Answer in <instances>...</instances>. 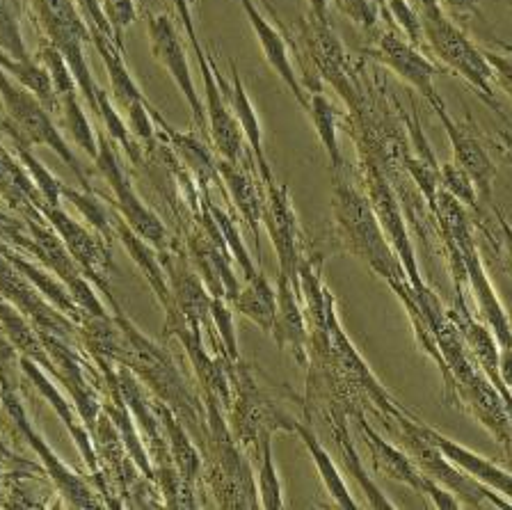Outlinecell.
<instances>
[{
  "label": "cell",
  "mask_w": 512,
  "mask_h": 510,
  "mask_svg": "<svg viewBox=\"0 0 512 510\" xmlns=\"http://www.w3.org/2000/svg\"><path fill=\"white\" fill-rule=\"evenodd\" d=\"M387 424L389 433L396 437V442L410 453L414 465L426 474L430 481H435L453 494L460 501V508H512L510 501L501 494H494L474 476L464 472L462 467L448 460L442 451L432 444L421 428V419H414L405 410L394 414H380Z\"/></svg>",
  "instance_id": "obj_1"
},
{
  "label": "cell",
  "mask_w": 512,
  "mask_h": 510,
  "mask_svg": "<svg viewBox=\"0 0 512 510\" xmlns=\"http://www.w3.org/2000/svg\"><path fill=\"white\" fill-rule=\"evenodd\" d=\"M421 28H423V42L428 49L437 55L442 65L453 71V74L462 76L474 90L478 97L483 99L487 106L501 113L499 97L494 92V69L487 60L485 51H480L471 39L455 26V23L446 17L444 10L435 12H419Z\"/></svg>",
  "instance_id": "obj_2"
},
{
  "label": "cell",
  "mask_w": 512,
  "mask_h": 510,
  "mask_svg": "<svg viewBox=\"0 0 512 510\" xmlns=\"http://www.w3.org/2000/svg\"><path fill=\"white\" fill-rule=\"evenodd\" d=\"M371 53L375 60H380L384 67L398 74L407 85H412L416 92H421V97L430 103L432 110L446 106L442 94L435 87L437 67L432 65L426 55H421L416 46L405 42L403 37H398L394 30L382 33Z\"/></svg>",
  "instance_id": "obj_3"
},
{
  "label": "cell",
  "mask_w": 512,
  "mask_h": 510,
  "mask_svg": "<svg viewBox=\"0 0 512 510\" xmlns=\"http://www.w3.org/2000/svg\"><path fill=\"white\" fill-rule=\"evenodd\" d=\"M268 199L263 202L261 220L272 236V245H275L279 257V270L282 277L295 282L298 280V266H300V252H298V220L288 202V188L275 186V181L266 183Z\"/></svg>",
  "instance_id": "obj_4"
},
{
  "label": "cell",
  "mask_w": 512,
  "mask_h": 510,
  "mask_svg": "<svg viewBox=\"0 0 512 510\" xmlns=\"http://www.w3.org/2000/svg\"><path fill=\"white\" fill-rule=\"evenodd\" d=\"M197 62L202 67L204 90H206V113H208V129H211L213 145L218 147L224 161L238 163L240 149H243V131L234 115V110L224 106V99L218 87V78L213 76V62L202 51V46H195Z\"/></svg>",
  "instance_id": "obj_5"
},
{
  "label": "cell",
  "mask_w": 512,
  "mask_h": 510,
  "mask_svg": "<svg viewBox=\"0 0 512 510\" xmlns=\"http://www.w3.org/2000/svg\"><path fill=\"white\" fill-rule=\"evenodd\" d=\"M149 35H151V49H154L158 62L167 69V74L172 76V81L183 92V97L188 99L192 115H195V122L202 126L206 122V115H204L206 108H202V101L197 97L195 83H192V76L188 69L186 53H183V46L179 42V37H176L172 21L167 19L165 14H160V17H151Z\"/></svg>",
  "instance_id": "obj_6"
},
{
  "label": "cell",
  "mask_w": 512,
  "mask_h": 510,
  "mask_svg": "<svg viewBox=\"0 0 512 510\" xmlns=\"http://www.w3.org/2000/svg\"><path fill=\"white\" fill-rule=\"evenodd\" d=\"M355 421H357L359 433H362L364 442L368 446V453H371V462H373L375 472L384 478H391V481H396V483H403V485H407V488H412L428 497L430 478L414 465L410 453L403 451L396 444L382 440V435L375 433L371 424H366L362 410L355 412Z\"/></svg>",
  "instance_id": "obj_7"
},
{
  "label": "cell",
  "mask_w": 512,
  "mask_h": 510,
  "mask_svg": "<svg viewBox=\"0 0 512 510\" xmlns=\"http://www.w3.org/2000/svg\"><path fill=\"white\" fill-rule=\"evenodd\" d=\"M437 117L442 119L448 142H451L455 163L464 167V172L469 174L471 181L478 190V202L480 204H492V183L496 177V167L492 163L490 154H487L485 147L471 135L469 131H464L460 124H455V119L448 115V108H439L435 110Z\"/></svg>",
  "instance_id": "obj_8"
},
{
  "label": "cell",
  "mask_w": 512,
  "mask_h": 510,
  "mask_svg": "<svg viewBox=\"0 0 512 510\" xmlns=\"http://www.w3.org/2000/svg\"><path fill=\"white\" fill-rule=\"evenodd\" d=\"M421 428H423V433H426L428 440L435 444L448 460L455 462L458 467H462L464 472L474 476L476 481H480L483 485H487V488L499 492L501 497H506L512 504V474L510 472L501 469L494 460L478 456L476 451L467 449V446H462L455 440H451V437L442 435L439 430L430 428L428 424H423V421H421Z\"/></svg>",
  "instance_id": "obj_9"
},
{
  "label": "cell",
  "mask_w": 512,
  "mask_h": 510,
  "mask_svg": "<svg viewBox=\"0 0 512 510\" xmlns=\"http://www.w3.org/2000/svg\"><path fill=\"white\" fill-rule=\"evenodd\" d=\"M240 5H243L247 19H250V26L254 28V35H256V39H259L261 51H263V55H266L268 65L275 69V74L288 85V90L295 94V99H298L304 108H309V97L302 92L298 76H295L291 58H288L284 37L279 35V30L270 26L268 19H263V14L256 10V5L252 3V0H240Z\"/></svg>",
  "instance_id": "obj_10"
},
{
  "label": "cell",
  "mask_w": 512,
  "mask_h": 510,
  "mask_svg": "<svg viewBox=\"0 0 512 510\" xmlns=\"http://www.w3.org/2000/svg\"><path fill=\"white\" fill-rule=\"evenodd\" d=\"M272 334L279 348L293 346L295 357L300 362L307 360V330H304V316L300 312L298 300L293 296V282L279 275V291H277V312L272 321Z\"/></svg>",
  "instance_id": "obj_11"
},
{
  "label": "cell",
  "mask_w": 512,
  "mask_h": 510,
  "mask_svg": "<svg viewBox=\"0 0 512 510\" xmlns=\"http://www.w3.org/2000/svg\"><path fill=\"white\" fill-rule=\"evenodd\" d=\"M99 165H101V170L108 174L112 186L117 188L119 199H122V206L126 209V215H128V220H131V225L138 229L144 238H149V241L156 247H163V238H165L163 225H160V222L156 220V215H151L147 209H144L138 199H135L131 190L124 186L122 170H119L115 156H112V151L106 147V142H101Z\"/></svg>",
  "instance_id": "obj_12"
},
{
  "label": "cell",
  "mask_w": 512,
  "mask_h": 510,
  "mask_svg": "<svg viewBox=\"0 0 512 510\" xmlns=\"http://www.w3.org/2000/svg\"><path fill=\"white\" fill-rule=\"evenodd\" d=\"M471 211H474L471 225L483 234L503 273H508L512 277V225L508 222L506 213H503L494 202L478 204L476 209Z\"/></svg>",
  "instance_id": "obj_13"
},
{
  "label": "cell",
  "mask_w": 512,
  "mask_h": 510,
  "mask_svg": "<svg viewBox=\"0 0 512 510\" xmlns=\"http://www.w3.org/2000/svg\"><path fill=\"white\" fill-rule=\"evenodd\" d=\"M295 430H298L300 440H302L304 446H307V449H309L311 458H314L316 467H318V474H320V481H323L327 494H330V497L334 499V504L339 506V508H350V510L359 508L357 501L350 497L348 485L343 483V478H341V474H339V469H336V465L332 462L330 453H327V451L323 449V444L318 442V437H316L314 433H311L309 428H304L302 424H295Z\"/></svg>",
  "instance_id": "obj_14"
},
{
  "label": "cell",
  "mask_w": 512,
  "mask_h": 510,
  "mask_svg": "<svg viewBox=\"0 0 512 510\" xmlns=\"http://www.w3.org/2000/svg\"><path fill=\"white\" fill-rule=\"evenodd\" d=\"M234 305L240 314L268 332L272 328V321H275L277 293L272 291L266 275L256 273L247 284V289L234 298Z\"/></svg>",
  "instance_id": "obj_15"
},
{
  "label": "cell",
  "mask_w": 512,
  "mask_h": 510,
  "mask_svg": "<svg viewBox=\"0 0 512 510\" xmlns=\"http://www.w3.org/2000/svg\"><path fill=\"white\" fill-rule=\"evenodd\" d=\"M229 97H231V106H234V115L240 124V131H243L247 140H250V145L256 154V163H259L261 179H263V183H272L270 167H268L266 156H263V138H261L259 119H256V110L252 106L250 97L245 94V87H243V81H240L236 67H234V87H231Z\"/></svg>",
  "instance_id": "obj_16"
},
{
  "label": "cell",
  "mask_w": 512,
  "mask_h": 510,
  "mask_svg": "<svg viewBox=\"0 0 512 510\" xmlns=\"http://www.w3.org/2000/svg\"><path fill=\"white\" fill-rule=\"evenodd\" d=\"M218 174L224 179V183H227L229 193H231V197H234L238 211L243 213V218L247 220V225H250L254 234L259 236V222H261L263 202L259 199V195H256L254 183L247 179V174L238 170V163L222 161L218 165Z\"/></svg>",
  "instance_id": "obj_17"
},
{
  "label": "cell",
  "mask_w": 512,
  "mask_h": 510,
  "mask_svg": "<svg viewBox=\"0 0 512 510\" xmlns=\"http://www.w3.org/2000/svg\"><path fill=\"white\" fill-rule=\"evenodd\" d=\"M158 412H160V419H163V424H165L167 437H170L172 456L176 460V465H179L181 483H183V488H186V494L190 497V488H192V483H195V476H197V469H199V456H197V451L192 449V444L186 437V433H183V428L176 424V419L172 417L170 410L158 408Z\"/></svg>",
  "instance_id": "obj_18"
},
{
  "label": "cell",
  "mask_w": 512,
  "mask_h": 510,
  "mask_svg": "<svg viewBox=\"0 0 512 510\" xmlns=\"http://www.w3.org/2000/svg\"><path fill=\"white\" fill-rule=\"evenodd\" d=\"M309 115H311V122L316 126V133L320 142H323V147L327 149V154H330V163L336 172L341 170L343 165V158H341V151H339V142H336V115H334V108L332 103L327 101L323 94L314 92L309 99Z\"/></svg>",
  "instance_id": "obj_19"
},
{
  "label": "cell",
  "mask_w": 512,
  "mask_h": 510,
  "mask_svg": "<svg viewBox=\"0 0 512 510\" xmlns=\"http://www.w3.org/2000/svg\"><path fill=\"white\" fill-rule=\"evenodd\" d=\"M439 188L446 190L448 195H453L462 206H467V209H476L480 204L474 181H471L469 174L464 172V167H460L455 161L439 167Z\"/></svg>",
  "instance_id": "obj_20"
},
{
  "label": "cell",
  "mask_w": 512,
  "mask_h": 510,
  "mask_svg": "<svg viewBox=\"0 0 512 510\" xmlns=\"http://www.w3.org/2000/svg\"><path fill=\"white\" fill-rule=\"evenodd\" d=\"M261 469H259V492H261V506L263 508H282V485L272 465V449H270V430L261 433Z\"/></svg>",
  "instance_id": "obj_21"
},
{
  "label": "cell",
  "mask_w": 512,
  "mask_h": 510,
  "mask_svg": "<svg viewBox=\"0 0 512 510\" xmlns=\"http://www.w3.org/2000/svg\"><path fill=\"white\" fill-rule=\"evenodd\" d=\"M387 12L391 23L403 28V33L410 37L412 46L423 44V28L419 10L410 5V0H387Z\"/></svg>",
  "instance_id": "obj_22"
},
{
  "label": "cell",
  "mask_w": 512,
  "mask_h": 510,
  "mask_svg": "<svg viewBox=\"0 0 512 510\" xmlns=\"http://www.w3.org/2000/svg\"><path fill=\"white\" fill-rule=\"evenodd\" d=\"M64 110H67V119L71 124V131H74V138L80 147H83L87 154L96 156V145H94V138H92V129L87 126V119L85 115L78 110V103L74 92L64 94Z\"/></svg>",
  "instance_id": "obj_23"
},
{
  "label": "cell",
  "mask_w": 512,
  "mask_h": 510,
  "mask_svg": "<svg viewBox=\"0 0 512 510\" xmlns=\"http://www.w3.org/2000/svg\"><path fill=\"white\" fill-rule=\"evenodd\" d=\"M211 316L215 318V325L220 330V341L227 348V355L231 362L238 360V346H236V337H234V323H231V312L224 307V298H213L211 302Z\"/></svg>",
  "instance_id": "obj_24"
},
{
  "label": "cell",
  "mask_w": 512,
  "mask_h": 510,
  "mask_svg": "<svg viewBox=\"0 0 512 510\" xmlns=\"http://www.w3.org/2000/svg\"><path fill=\"white\" fill-rule=\"evenodd\" d=\"M336 3L359 28L371 30L378 23V5L373 0H336Z\"/></svg>",
  "instance_id": "obj_25"
},
{
  "label": "cell",
  "mask_w": 512,
  "mask_h": 510,
  "mask_svg": "<svg viewBox=\"0 0 512 510\" xmlns=\"http://www.w3.org/2000/svg\"><path fill=\"white\" fill-rule=\"evenodd\" d=\"M485 55L494 69V78L499 81V85L510 94V99H512V53L503 55V53L485 51Z\"/></svg>",
  "instance_id": "obj_26"
},
{
  "label": "cell",
  "mask_w": 512,
  "mask_h": 510,
  "mask_svg": "<svg viewBox=\"0 0 512 510\" xmlns=\"http://www.w3.org/2000/svg\"><path fill=\"white\" fill-rule=\"evenodd\" d=\"M103 3H106V10L110 17V28L115 26L119 30L135 19L133 0H103Z\"/></svg>",
  "instance_id": "obj_27"
},
{
  "label": "cell",
  "mask_w": 512,
  "mask_h": 510,
  "mask_svg": "<svg viewBox=\"0 0 512 510\" xmlns=\"http://www.w3.org/2000/svg\"><path fill=\"white\" fill-rule=\"evenodd\" d=\"M439 5H444L446 10L453 14V17L483 19V14H480V7H478V0H439Z\"/></svg>",
  "instance_id": "obj_28"
},
{
  "label": "cell",
  "mask_w": 512,
  "mask_h": 510,
  "mask_svg": "<svg viewBox=\"0 0 512 510\" xmlns=\"http://www.w3.org/2000/svg\"><path fill=\"white\" fill-rule=\"evenodd\" d=\"M172 3L176 7V12H179V17L183 21V28H186L192 46H197V35H195V26H192V14H190L192 5H195V0H172Z\"/></svg>",
  "instance_id": "obj_29"
},
{
  "label": "cell",
  "mask_w": 512,
  "mask_h": 510,
  "mask_svg": "<svg viewBox=\"0 0 512 510\" xmlns=\"http://www.w3.org/2000/svg\"><path fill=\"white\" fill-rule=\"evenodd\" d=\"M499 378L512 389V348H499Z\"/></svg>",
  "instance_id": "obj_30"
},
{
  "label": "cell",
  "mask_w": 512,
  "mask_h": 510,
  "mask_svg": "<svg viewBox=\"0 0 512 510\" xmlns=\"http://www.w3.org/2000/svg\"><path fill=\"white\" fill-rule=\"evenodd\" d=\"M499 117L503 119V124L508 126V129H501L499 135H496V140H499V151L506 158H510V163H512V122L506 115H503V110L499 113Z\"/></svg>",
  "instance_id": "obj_31"
},
{
  "label": "cell",
  "mask_w": 512,
  "mask_h": 510,
  "mask_svg": "<svg viewBox=\"0 0 512 510\" xmlns=\"http://www.w3.org/2000/svg\"><path fill=\"white\" fill-rule=\"evenodd\" d=\"M309 3L318 23H327V5H330V0H309Z\"/></svg>",
  "instance_id": "obj_32"
},
{
  "label": "cell",
  "mask_w": 512,
  "mask_h": 510,
  "mask_svg": "<svg viewBox=\"0 0 512 510\" xmlns=\"http://www.w3.org/2000/svg\"><path fill=\"white\" fill-rule=\"evenodd\" d=\"M492 44L494 46H499V49H503V51H506V53H512V44H508V42H501V39H492Z\"/></svg>",
  "instance_id": "obj_33"
},
{
  "label": "cell",
  "mask_w": 512,
  "mask_h": 510,
  "mask_svg": "<svg viewBox=\"0 0 512 510\" xmlns=\"http://www.w3.org/2000/svg\"><path fill=\"white\" fill-rule=\"evenodd\" d=\"M373 3L375 5H378L380 7V10L384 12V14H387V19H389V12H387V0H373ZM391 21V19H389Z\"/></svg>",
  "instance_id": "obj_34"
},
{
  "label": "cell",
  "mask_w": 512,
  "mask_h": 510,
  "mask_svg": "<svg viewBox=\"0 0 512 510\" xmlns=\"http://www.w3.org/2000/svg\"><path fill=\"white\" fill-rule=\"evenodd\" d=\"M510 10H512V5H510Z\"/></svg>",
  "instance_id": "obj_35"
}]
</instances>
